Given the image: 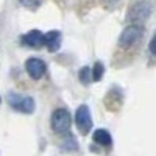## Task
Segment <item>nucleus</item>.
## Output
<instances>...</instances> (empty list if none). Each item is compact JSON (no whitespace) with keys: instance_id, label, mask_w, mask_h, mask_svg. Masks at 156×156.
<instances>
[{"instance_id":"10","label":"nucleus","mask_w":156,"mask_h":156,"mask_svg":"<svg viewBox=\"0 0 156 156\" xmlns=\"http://www.w3.org/2000/svg\"><path fill=\"white\" fill-rule=\"evenodd\" d=\"M103 73H105V66L101 62H95L94 67L90 69V80L94 81H100L103 78Z\"/></svg>"},{"instance_id":"7","label":"nucleus","mask_w":156,"mask_h":156,"mask_svg":"<svg viewBox=\"0 0 156 156\" xmlns=\"http://www.w3.org/2000/svg\"><path fill=\"white\" fill-rule=\"evenodd\" d=\"M42 45H45L50 51H56L61 47V33L56 30H51L47 34H44V42Z\"/></svg>"},{"instance_id":"6","label":"nucleus","mask_w":156,"mask_h":156,"mask_svg":"<svg viewBox=\"0 0 156 156\" xmlns=\"http://www.w3.org/2000/svg\"><path fill=\"white\" fill-rule=\"evenodd\" d=\"M25 70H27V73L33 78V80H41V78L44 76L47 67L42 59L39 58H28L27 62H25Z\"/></svg>"},{"instance_id":"2","label":"nucleus","mask_w":156,"mask_h":156,"mask_svg":"<svg viewBox=\"0 0 156 156\" xmlns=\"http://www.w3.org/2000/svg\"><path fill=\"white\" fill-rule=\"evenodd\" d=\"M8 103L12 109H16L23 114H33L36 108V101L33 97L28 95H20V94H9L8 95Z\"/></svg>"},{"instance_id":"11","label":"nucleus","mask_w":156,"mask_h":156,"mask_svg":"<svg viewBox=\"0 0 156 156\" xmlns=\"http://www.w3.org/2000/svg\"><path fill=\"white\" fill-rule=\"evenodd\" d=\"M19 2L25 8H30V9H37L39 6L42 5V0H19Z\"/></svg>"},{"instance_id":"14","label":"nucleus","mask_w":156,"mask_h":156,"mask_svg":"<svg viewBox=\"0 0 156 156\" xmlns=\"http://www.w3.org/2000/svg\"><path fill=\"white\" fill-rule=\"evenodd\" d=\"M103 2H106V3H115L117 0H103Z\"/></svg>"},{"instance_id":"1","label":"nucleus","mask_w":156,"mask_h":156,"mask_svg":"<svg viewBox=\"0 0 156 156\" xmlns=\"http://www.w3.org/2000/svg\"><path fill=\"white\" fill-rule=\"evenodd\" d=\"M150 12H151V5L147 0H137L136 3H133L129 6V11L126 14V20L131 22V25L145 22L150 17Z\"/></svg>"},{"instance_id":"4","label":"nucleus","mask_w":156,"mask_h":156,"mask_svg":"<svg viewBox=\"0 0 156 156\" xmlns=\"http://www.w3.org/2000/svg\"><path fill=\"white\" fill-rule=\"evenodd\" d=\"M75 123H76L78 131H80L81 134H87L90 129H92V117H90V111L86 105H81L76 109Z\"/></svg>"},{"instance_id":"12","label":"nucleus","mask_w":156,"mask_h":156,"mask_svg":"<svg viewBox=\"0 0 156 156\" xmlns=\"http://www.w3.org/2000/svg\"><path fill=\"white\" fill-rule=\"evenodd\" d=\"M80 80H81V83H84V84H87V83L90 81V69H89V67H83V69L80 70Z\"/></svg>"},{"instance_id":"13","label":"nucleus","mask_w":156,"mask_h":156,"mask_svg":"<svg viewBox=\"0 0 156 156\" xmlns=\"http://www.w3.org/2000/svg\"><path fill=\"white\" fill-rule=\"evenodd\" d=\"M150 50H151V53H154V37L151 39V44H150Z\"/></svg>"},{"instance_id":"9","label":"nucleus","mask_w":156,"mask_h":156,"mask_svg":"<svg viewBox=\"0 0 156 156\" xmlns=\"http://www.w3.org/2000/svg\"><path fill=\"white\" fill-rule=\"evenodd\" d=\"M94 142H97L98 145H103V147H109L112 144V137H111L109 131L100 128V129L94 131Z\"/></svg>"},{"instance_id":"8","label":"nucleus","mask_w":156,"mask_h":156,"mask_svg":"<svg viewBox=\"0 0 156 156\" xmlns=\"http://www.w3.org/2000/svg\"><path fill=\"white\" fill-rule=\"evenodd\" d=\"M22 42L25 45L31 47V48H39L42 45V42H44V34L39 30H31V31H28L27 34L23 36Z\"/></svg>"},{"instance_id":"3","label":"nucleus","mask_w":156,"mask_h":156,"mask_svg":"<svg viewBox=\"0 0 156 156\" xmlns=\"http://www.w3.org/2000/svg\"><path fill=\"white\" fill-rule=\"evenodd\" d=\"M72 125V117L70 112L64 108H58L51 114V128L55 133H67Z\"/></svg>"},{"instance_id":"5","label":"nucleus","mask_w":156,"mask_h":156,"mask_svg":"<svg viewBox=\"0 0 156 156\" xmlns=\"http://www.w3.org/2000/svg\"><path fill=\"white\" fill-rule=\"evenodd\" d=\"M142 33H144V28H142L140 25H129V27H126V28L122 31L119 42H120V45H123V47L134 45L139 39L142 37Z\"/></svg>"}]
</instances>
